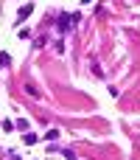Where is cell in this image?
Segmentation results:
<instances>
[{"label": "cell", "instance_id": "obj_1", "mask_svg": "<svg viewBox=\"0 0 140 160\" xmlns=\"http://www.w3.org/2000/svg\"><path fill=\"white\" fill-rule=\"evenodd\" d=\"M34 11V3H25V6H20V11H17V22H22L28 14Z\"/></svg>", "mask_w": 140, "mask_h": 160}, {"label": "cell", "instance_id": "obj_2", "mask_svg": "<svg viewBox=\"0 0 140 160\" xmlns=\"http://www.w3.org/2000/svg\"><path fill=\"white\" fill-rule=\"evenodd\" d=\"M36 141H39V135H34V132L22 135V143H28V146H31V143H36Z\"/></svg>", "mask_w": 140, "mask_h": 160}, {"label": "cell", "instance_id": "obj_3", "mask_svg": "<svg viewBox=\"0 0 140 160\" xmlns=\"http://www.w3.org/2000/svg\"><path fill=\"white\" fill-rule=\"evenodd\" d=\"M11 65V56L8 53H0V68H8Z\"/></svg>", "mask_w": 140, "mask_h": 160}, {"label": "cell", "instance_id": "obj_4", "mask_svg": "<svg viewBox=\"0 0 140 160\" xmlns=\"http://www.w3.org/2000/svg\"><path fill=\"white\" fill-rule=\"evenodd\" d=\"M25 93H28V96H34V98H36V96H39V90H36V87H34V84H25Z\"/></svg>", "mask_w": 140, "mask_h": 160}, {"label": "cell", "instance_id": "obj_5", "mask_svg": "<svg viewBox=\"0 0 140 160\" xmlns=\"http://www.w3.org/2000/svg\"><path fill=\"white\" fill-rule=\"evenodd\" d=\"M45 138H48V141H56V138H59V129H48V135H45Z\"/></svg>", "mask_w": 140, "mask_h": 160}]
</instances>
